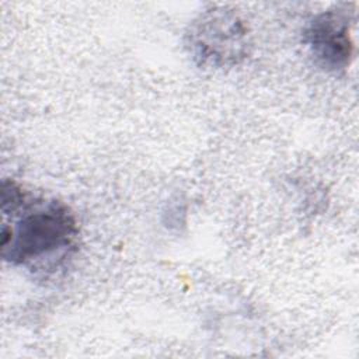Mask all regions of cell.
Returning <instances> with one entry per match:
<instances>
[{"label":"cell","mask_w":359,"mask_h":359,"mask_svg":"<svg viewBox=\"0 0 359 359\" xmlns=\"http://www.w3.org/2000/svg\"><path fill=\"white\" fill-rule=\"evenodd\" d=\"M1 257L15 266H56L76 244L79 229L59 201H34L14 181L1 182Z\"/></svg>","instance_id":"6da1fadb"},{"label":"cell","mask_w":359,"mask_h":359,"mask_svg":"<svg viewBox=\"0 0 359 359\" xmlns=\"http://www.w3.org/2000/svg\"><path fill=\"white\" fill-rule=\"evenodd\" d=\"M247 27L224 7L202 13L189 27L187 46L203 67L223 69L238 65L248 55Z\"/></svg>","instance_id":"7a4b0ae2"},{"label":"cell","mask_w":359,"mask_h":359,"mask_svg":"<svg viewBox=\"0 0 359 359\" xmlns=\"http://www.w3.org/2000/svg\"><path fill=\"white\" fill-rule=\"evenodd\" d=\"M348 11V6L323 11L313 17L303 31V42L310 55L327 72H341L351 63L353 41Z\"/></svg>","instance_id":"3957f363"}]
</instances>
